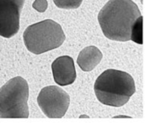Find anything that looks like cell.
Masks as SVG:
<instances>
[{"label":"cell","instance_id":"cell-6","mask_svg":"<svg viewBox=\"0 0 148 125\" xmlns=\"http://www.w3.org/2000/svg\"><path fill=\"white\" fill-rule=\"evenodd\" d=\"M26 0H0V36L10 38L20 29V16Z\"/></svg>","mask_w":148,"mask_h":125},{"label":"cell","instance_id":"cell-7","mask_svg":"<svg viewBox=\"0 0 148 125\" xmlns=\"http://www.w3.org/2000/svg\"><path fill=\"white\" fill-rule=\"evenodd\" d=\"M53 75L55 82L61 86L70 85L77 78L73 59L69 56H62L52 63Z\"/></svg>","mask_w":148,"mask_h":125},{"label":"cell","instance_id":"cell-11","mask_svg":"<svg viewBox=\"0 0 148 125\" xmlns=\"http://www.w3.org/2000/svg\"><path fill=\"white\" fill-rule=\"evenodd\" d=\"M48 3L47 0H35L32 5L34 10L40 12H44L47 10Z\"/></svg>","mask_w":148,"mask_h":125},{"label":"cell","instance_id":"cell-13","mask_svg":"<svg viewBox=\"0 0 148 125\" xmlns=\"http://www.w3.org/2000/svg\"><path fill=\"white\" fill-rule=\"evenodd\" d=\"M141 2H142V0H141Z\"/></svg>","mask_w":148,"mask_h":125},{"label":"cell","instance_id":"cell-4","mask_svg":"<svg viewBox=\"0 0 148 125\" xmlns=\"http://www.w3.org/2000/svg\"><path fill=\"white\" fill-rule=\"evenodd\" d=\"M65 39L61 25L51 19L30 25L23 33L26 48L37 55L60 47Z\"/></svg>","mask_w":148,"mask_h":125},{"label":"cell","instance_id":"cell-1","mask_svg":"<svg viewBox=\"0 0 148 125\" xmlns=\"http://www.w3.org/2000/svg\"><path fill=\"white\" fill-rule=\"evenodd\" d=\"M141 15L132 0H110L100 10L98 20L106 37L125 42L131 40L132 29Z\"/></svg>","mask_w":148,"mask_h":125},{"label":"cell","instance_id":"cell-5","mask_svg":"<svg viewBox=\"0 0 148 125\" xmlns=\"http://www.w3.org/2000/svg\"><path fill=\"white\" fill-rule=\"evenodd\" d=\"M37 103L47 117L61 119L69 108L70 97L60 87L48 86L40 91L37 97Z\"/></svg>","mask_w":148,"mask_h":125},{"label":"cell","instance_id":"cell-12","mask_svg":"<svg viewBox=\"0 0 148 125\" xmlns=\"http://www.w3.org/2000/svg\"><path fill=\"white\" fill-rule=\"evenodd\" d=\"M83 117H88V116H79V118H83Z\"/></svg>","mask_w":148,"mask_h":125},{"label":"cell","instance_id":"cell-2","mask_svg":"<svg viewBox=\"0 0 148 125\" xmlns=\"http://www.w3.org/2000/svg\"><path fill=\"white\" fill-rule=\"evenodd\" d=\"M94 92L102 104L118 108L128 102L136 92V86L134 80L128 73L109 69L96 80Z\"/></svg>","mask_w":148,"mask_h":125},{"label":"cell","instance_id":"cell-8","mask_svg":"<svg viewBox=\"0 0 148 125\" xmlns=\"http://www.w3.org/2000/svg\"><path fill=\"white\" fill-rule=\"evenodd\" d=\"M101 50L96 46H88L79 52L77 62L80 69L85 72L93 70L102 59Z\"/></svg>","mask_w":148,"mask_h":125},{"label":"cell","instance_id":"cell-9","mask_svg":"<svg viewBox=\"0 0 148 125\" xmlns=\"http://www.w3.org/2000/svg\"><path fill=\"white\" fill-rule=\"evenodd\" d=\"M142 23H143V17L141 15L136 20V23L134 26L131 37V40L140 45L143 43V40H142Z\"/></svg>","mask_w":148,"mask_h":125},{"label":"cell","instance_id":"cell-3","mask_svg":"<svg viewBox=\"0 0 148 125\" xmlns=\"http://www.w3.org/2000/svg\"><path fill=\"white\" fill-rule=\"evenodd\" d=\"M29 85L24 78L17 76L0 88V118L27 119L29 116Z\"/></svg>","mask_w":148,"mask_h":125},{"label":"cell","instance_id":"cell-10","mask_svg":"<svg viewBox=\"0 0 148 125\" xmlns=\"http://www.w3.org/2000/svg\"><path fill=\"white\" fill-rule=\"evenodd\" d=\"M83 0H53V2L58 8L61 9H77L81 5Z\"/></svg>","mask_w":148,"mask_h":125}]
</instances>
